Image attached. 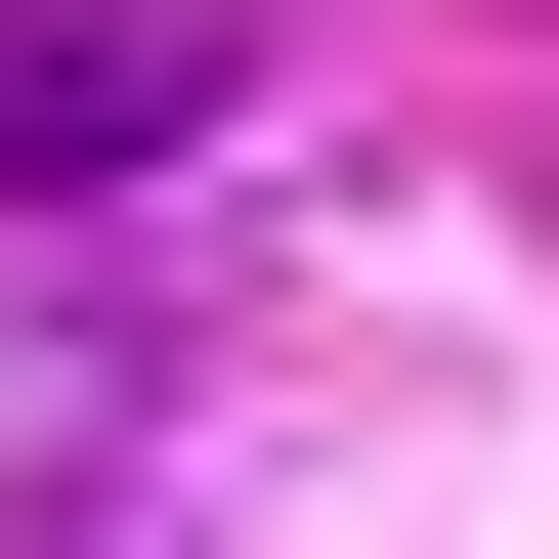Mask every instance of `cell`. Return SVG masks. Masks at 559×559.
I'll return each mask as SVG.
<instances>
[{
    "mask_svg": "<svg viewBox=\"0 0 559 559\" xmlns=\"http://www.w3.org/2000/svg\"><path fill=\"white\" fill-rule=\"evenodd\" d=\"M173 130H215V0H0V215L173 173Z\"/></svg>",
    "mask_w": 559,
    "mask_h": 559,
    "instance_id": "cell-1",
    "label": "cell"
}]
</instances>
